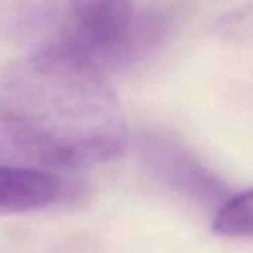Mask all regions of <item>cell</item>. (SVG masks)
<instances>
[{
  "instance_id": "6da1fadb",
  "label": "cell",
  "mask_w": 253,
  "mask_h": 253,
  "mask_svg": "<svg viewBox=\"0 0 253 253\" xmlns=\"http://www.w3.org/2000/svg\"><path fill=\"white\" fill-rule=\"evenodd\" d=\"M0 126L16 150L59 169L109 162L127 143L102 67L60 45H43L0 73Z\"/></svg>"
},
{
  "instance_id": "7a4b0ae2",
  "label": "cell",
  "mask_w": 253,
  "mask_h": 253,
  "mask_svg": "<svg viewBox=\"0 0 253 253\" xmlns=\"http://www.w3.org/2000/svg\"><path fill=\"white\" fill-rule=\"evenodd\" d=\"M57 40L98 67H117L136 23L133 0H66Z\"/></svg>"
},
{
  "instance_id": "3957f363",
  "label": "cell",
  "mask_w": 253,
  "mask_h": 253,
  "mask_svg": "<svg viewBox=\"0 0 253 253\" xmlns=\"http://www.w3.org/2000/svg\"><path fill=\"white\" fill-rule=\"evenodd\" d=\"M140 152L150 176L177 197L215 210L229 198L222 181L172 138L148 134Z\"/></svg>"
},
{
  "instance_id": "277c9868",
  "label": "cell",
  "mask_w": 253,
  "mask_h": 253,
  "mask_svg": "<svg viewBox=\"0 0 253 253\" xmlns=\"http://www.w3.org/2000/svg\"><path fill=\"white\" fill-rule=\"evenodd\" d=\"M62 190V179L47 169L0 166V215L47 209Z\"/></svg>"
},
{
  "instance_id": "5b68a950",
  "label": "cell",
  "mask_w": 253,
  "mask_h": 253,
  "mask_svg": "<svg viewBox=\"0 0 253 253\" xmlns=\"http://www.w3.org/2000/svg\"><path fill=\"white\" fill-rule=\"evenodd\" d=\"M212 229L227 238L253 236V188L229 197L215 210Z\"/></svg>"
}]
</instances>
